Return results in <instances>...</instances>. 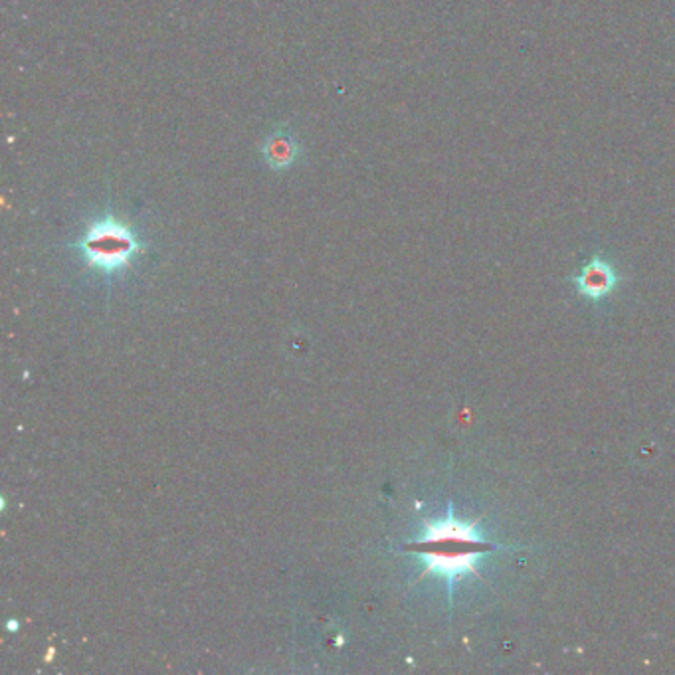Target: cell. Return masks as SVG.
<instances>
[{"label":"cell","instance_id":"3957f363","mask_svg":"<svg viewBox=\"0 0 675 675\" xmlns=\"http://www.w3.org/2000/svg\"><path fill=\"white\" fill-rule=\"evenodd\" d=\"M573 284L581 296L591 301H601L618 287V269L614 268L611 259L592 256L586 264H583V268L579 269Z\"/></svg>","mask_w":675,"mask_h":675},{"label":"cell","instance_id":"7a4b0ae2","mask_svg":"<svg viewBox=\"0 0 675 675\" xmlns=\"http://www.w3.org/2000/svg\"><path fill=\"white\" fill-rule=\"evenodd\" d=\"M75 248L84 256L90 268L113 276L130 268L133 259L143 252V244L130 224L113 214H105L85 228Z\"/></svg>","mask_w":675,"mask_h":675},{"label":"cell","instance_id":"6da1fadb","mask_svg":"<svg viewBox=\"0 0 675 675\" xmlns=\"http://www.w3.org/2000/svg\"><path fill=\"white\" fill-rule=\"evenodd\" d=\"M501 549L513 546H501L488 541L481 535L480 521L468 523L456 518L452 503L448 505L444 518L426 523L422 535L405 545L407 553H415L425 563L420 579L436 574L444 581L450 604L456 583L468 574L481 579L478 561L481 556L491 555Z\"/></svg>","mask_w":675,"mask_h":675},{"label":"cell","instance_id":"277c9868","mask_svg":"<svg viewBox=\"0 0 675 675\" xmlns=\"http://www.w3.org/2000/svg\"><path fill=\"white\" fill-rule=\"evenodd\" d=\"M262 158L272 171L284 173L289 171L297 163V158L301 155V145L297 141L296 135L286 127H279L266 135V140L262 141Z\"/></svg>","mask_w":675,"mask_h":675}]
</instances>
